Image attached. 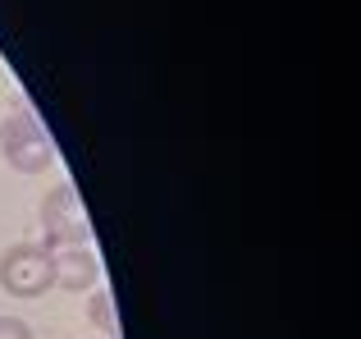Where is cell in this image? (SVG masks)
Here are the masks:
<instances>
[{
	"label": "cell",
	"mask_w": 361,
	"mask_h": 339,
	"mask_svg": "<svg viewBox=\"0 0 361 339\" xmlns=\"http://www.w3.org/2000/svg\"><path fill=\"white\" fill-rule=\"evenodd\" d=\"M0 152H5V161L14 170H23V174H37V170L51 165V138H46V129L37 124L27 110H18V115H9L5 124H0Z\"/></svg>",
	"instance_id": "obj_1"
},
{
	"label": "cell",
	"mask_w": 361,
	"mask_h": 339,
	"mask_svg": "<svg viewBox=\"0 0 361 339\" xmlns=\"http://www.w3.org/2000/svg\"><path fill=\"white\" fill-rule=\"evenodd\" d=\"M42 220H46L51 243H73V248H82V243H87V211H82L78 193H73L69 184H60L51 197H46Z\"/></svg>",
	"instance_id": "obj_2"
},
{
	"label": "cell",
	"mask_w": 361,
	"mask_h": 339,
	"mask_svg": "<svg viewBox=\"0 0 361 339\" xmlns=\"http://www.w3.org/2000/svg\"><path fill=\"white\" fill-rule=\"evenodd\" d=\"M0 285H5L9 294H18V298H37L46 285H51V257L37 252V248L5 252V261H0Z\"/></svg>",
	"instance_id": "obj_3"
},
{
	"label": "cell",
	"mask_w": 361,
	"mask_h": 339,
	"mask_svg": "<svg viewBox=\"0 0 361 339\" xmlns=\"http://www.w3.org/2000/svg\"><path fill=\"white\" fill-rule=\"evenodd\" d=\"M46 257H51V285H64V289H73V294H82V289L97 280V257H92L87 248L55 243Z\"/></svg>",
	"instance_id": "obj_4"
},
{
	"label": "cell",
	"mask_w": 361,
	"mask_h": 339,
	"mask_svg": "<svg viewBox=\"0 0 361 339\" xmlns=\"http://www.w3.org/2000/svg\"><path fill=\"white\" fill-rule=\"evenodd\" d=\"M0 339H32V331L18 316H0Z\"/></svg>",
	"instance_id": "obj_5"
}]
</instances>
